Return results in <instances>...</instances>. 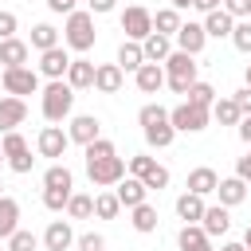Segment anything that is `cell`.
<instances>
[{
	"label": "cell",
	"instance_id": "obj_1",
	"mask_svg": "<svg viewBox=\"0 0 251 251\" xmlns=\"http://www.w3.org/2000/svg\"><path fill=\"white\" fill-rule=\"evenodd\" d=\"M39 110L51 126H59L63 118H71L75 110V90L67 78H47V86H39Z\"/></svg>",
	"mask_w": 251,
	"mask_h": 251
},
{
	"label": "cell",
	"instance_id": "obj_2",
	"mask_svg": "<svg viewBox=\"0 0 251 251\" xmlns=\"http://www.w3.org/2000/svg\"><path fill=\"white\" fill-rule=\"evenodd\" d=\"M137 122H141V133H145V141H149L153 149H169V145H173L176 129H173L169 110H165L161 102H145L141 114H137Z\"/></svg>",
	"mask_w": 251,
	"mask_h": 251
},
{
	"label": "cell",
	"instance_id": "obj_3",
	"mask_svg": "<svg viewBox=\"0 0 251 251\" xmlns=\"http://www.w3.org/2000/svg\"><path fill=\"white\" fill-rule=\"evenodd\" d=\"M63 43H67L71 51L86 55V51L94 47V12L75 8V12L67 16V24H63Z\"/></svg>",
	"mask_w": 251,
	"mask_h": 251
},
{
	"label": "cell",
	"instance_id": "obj_4",
	"mask_svg": "<svg viewBox=\"0 0 251 251\" xmlns=\"http://www.w3.org/2000/svg\"><path fill=\"white\" fill-rule=\"evenodd\" d=\"M196 55H188V51H169V59H165V82L176 90V94H188V86L196 82Z\"/></svg>",
	"mask_w": 251,
	"mask_h": 251
},
{
	"label": "cell",
	"instance_id": "obj_5",
	"mask_svg": "<svg viewBox=\"0 0 251 251\" xmlns=\"http://www.w3.org/2000/svg\"><path fill=\"white\" fill-rule=\"evenodd\" d=\"M169 122H173V129H176V133H200V129H208L212 110H208V106L180 102V106H173V110H169Z\"/></svg>",
	"mask_w": 251,
	"mask_h": 251
},
{
	"label": "cell",
	"instance_id": "obj_6",
	"mask_svg": "<svg viewBox=\"0 0 251 251\" xmlns=\"http://www.w3.org/2000/svg\"><path fill=\"white\" fill-rule=\"evenodd\" d=\"M0 149H4V161H8V169H12V173H31L35 157H31V149H27V141H24V133H20V129L0 133Z\"/></svg>",
	"mask_w": 251,
	"mask_h": 251
},
{
	"label": "cell",
	"instance_id": "obj_7",
	"mask_svg": "<svg viewBox=\"0 0 251 251\" xmlns=\"http://www.w3.org/2000/svg\"><path fill=\"white\" fill-rule=\"evenodd\" d=\"M86 176H90V184H98V188H114V184L126 176V161H122L118 153L98 157V161H86Z\"/></svg>",
	"mask_w": 251,
	"mask_h": 251
},
{
	"label": "cell",
	"instance_id": "obj_8",
	"mask_svg": "<svg viewBox=\"0 0 251 251\" xmlns=\"http://www.w3.org/2000/svg\"><path fill=\"white\" fill-rule=\"evenodd\" d=\"M122 31H126V39H145L149 31H153V12L149 8H141V4H129L126 12H122Z\"/></svg>",
	"mask_w": 251,
	"mask_h": 251
},
{
	"label": "cell",
	"instance_id": "obj_9",
	"mask_svg": "<svg viewBox=\"0 0 251 251\" xmlns=\"http://www.w3.org/2000/svg\"><path fill=\"white\" fill-rule=\"evenodd\" d=\"M4 90L24 98V94H35L39 90V71L31 67H4Z\"/></svg>",
	"mask_w": 251,
	"mask_h": 251
},
{
	"label": "cell",
	"instance_id": "obj_10",
	"mask_svg": "<svg viewBox=\"0 0 251 251\" xmlns=\"http://www.w3.org/2000/svg\"><path fill=\"white\" fill-rule=\"evenodd\" d=\"M173 43H176V51H188V55H200L204 51V43H208V35H204V24H196V20H180V27H176V35H173Z\"/></svg>",
	"mask_w": 251,
	"mask_h": 251
},
{
	"label": "cell",
	"instance_id": "obj_11",
	"mask_svg": "<svg viewBox=\"0 0 251 251\" xmlns=\"http://www.w3.org/2000/svg\"><path fill=\"white\" fill-rule=\"evenodd\" d=\"M67 137H71L75 145H90L94 137H102V122H98L94 114H75L71 126H67Z\"/></svg>",
	"mask_w": 251,
	"mask_h": 251
},
{
	"label": "cell",
	"instance_id": "obj_12",
	"mask_svg": "<svg viewBox=\"0 0 251 251\" xmlns=\"http://www.w3.org/2000/svg\"><path fill=\"white\" fill-rule=\"evenodd\" d=\"M67 145H71V137L63 133V126H43V129H39V137H35L39 157H63V153H67Z\"/></svg>",
	"mask_w": 251,
	"mask_h": 251
},
{
	"label": "cell",
	"instance_id": "obj_13",
	"mask_svg": "<svg viewBox=\"0 0 251 251\" xmlns=\"http://www.w3.org/2000/svg\"><path fill=\"white\" fill-rule=\"evenodd\" d=\"M200 227H204V235H208V239L227 235V227H231V208H224V204H204Z\"/></svg>",
	"mask_w": 251,
	"mask_h": 251
},
{
	"label": "cell",
	"instance_id": "obj_14",
	"mask_svg": "<svg viewBox=\"0 0 251 251\" xmlns=\"http://www.w3.org/2000/svg\"><path fill=\"white\" fill-rule=\"evenodd\" d=\"M67 67H71V55H67V47H63V43H59V47L39 51V75H43V78H63V75H67Z\"/></svg>",
	"mask_w": 251,
	"mask_h": 251
},
{
	"label": "cell",
	"instance_id": "obj_15",
	"mask_svg": "<svg viewBox=\"0 0 251 251\" xmlns=\"http://www.w3.org/2000/svg\"><path fill=\"white\" fill-rule=\"evenodd\" d=\"M39 243H43L47 251H71V247H75V227H71L67 220H51Z\"/></svg>",
	"mask_w": 251,
	"mask_h": 251
},
{
	"label": "cell",
	"instance_id": "obj_16",
	"mask_svg": "<svg viewBox=\"0 0 251 251\" xmlns=\"http://www.w3.org/2000/svg\"><path fill=\"white\" fill-rule=\"evenodd\" d=\"M24 122H27V102H24V98H16V94L0 98V133H8V129H16V126H24Z\"/></svg>",
	"mask_w": 251,
	"mask_h": 251
},
{
	"label": "cell",
	"instance_id": "obj_17",
	"mask_svg": "<svg viewBox=\"0 0 251 251\" xmlns=\"http://www.w3.org/2000/svg\"><path fill=\"white\" fill-rule=\"evenodd\" d=\"M122 82H126V71H122L118 63H98V67H94V90H102V94H118Z\"/></svg>",
	"mask_w": 251,
	"mask_h": 251
},
{
	"label": "cell",
	"instance_id": "obj_18",
	"mask_svg": "<svg viewBox=\"0 0 251 251\" xmlns=\"http://www.w3.org/2000/svg\"><path fill=\"white\" fill-rule=\"evenodd\" d=\"M63 78L71 82V90H90L94 86V63L86 55H78V59H71V67H67Z\"/></svg>",
	"mask_w": 251,
	"mask_h": 251
},
{
	"label": "cell",
	"instance_id": "obj_19",
	"mask_svg": "<svg viewBox=\"0 0 251 251\" xmlns=\"http://www.w3.org/2000/svg\"><path fill=\"white\" fill-rule=\"evenodd\" d=\"M133 82H137L141 94H157V90L165 86V67H161V63H141V67L133 71Z\"/></svg>",
	"mask_w": 251,
	"mask_h": 251
},
{
	"label": "cell",
	"instance_id": "obj_20",
	"mask_svg": "<svg viewBox=\"0 0 251 251\" xmlns=\"http://www.w3.org/2000/svg\"><path fill=\"white\" fill-rule=\"evenodd\" d=\"M114 196L122 200V208H133V204H141V200L149 196V188L141 184V176H129V173H126V176L114 184Z\"/></svg>",
	"mask_w": 251,
	"mask_h": 251
},
{
	"label": "cell",
	"instance_id": "obj_21",
	"mask_svg": "<svg viewBox=\"0 0 251 251\" xmlns=\"http://www.w3.org/2000/svg\"><path fill=\"white\" fill-rule=\"evenodd\" d=\"M169 51H173V35L149 31V35L141 39V55H145V63H165V59H169Z\"/></svg>",
	"mask_w": 251,
	"mask_h": 251
},
{
	"label": "cell",
	"instance_id": "obj_22",
	"mask_svg": "<svg viewBox=\"0 0 251 251\" xmlns=\"http://www.w3.org/2000/svg\"><path fill=\"white\" fill-rule=\"evenodd\" d=\"M27 55H31V47L24 39H16V35L0 39V67H27Z\"/></svg>",
	"mask_w": 251,
	"mask_h": 251
},
{
	"label": "cell",
	"instance_id": "obj_23",
	"mask_svg": "<svg viewBox=\"0 0 251 251\" xmlns=\"http://www.w3.org/2000/svg\"><path fill=\"white\" fill-rule=\"evenodd\" d=\"M231 27H235V20H231L224 8L204 12V35H208V39H231Z\"/></svg>",
	"mask_w": 251,
	"mask_h": 251
},
{
	"label": "cell",
	"instance_id": "obj_24",
	"mask_svg": "<svg viewBox=\"0 0 251 251\" xmlns=\"http://www.w3.org/2000/svg\"><path fill=\"white\" fill-rule=\"evenodd\" d=\"M216 196H220L224 208H235V204L247 200V180H239V176H224V180L216 184Z\"/></svg>",
	"mask_w": 251,
	"mask_h": 251
},
{
	"label": "cell",
	"instance_id": "obj_25",
	"mask_svg": "<svg viewBox=\"0 0 251 251\" xmlns=\"http://www.w3.org/2000/svg\"><path fill=\"white\" fill-rule=\"evenodd\" d=\"M216 184H220V176H216V169H208V165H200V169H192L188 173V192H196V196H212L216 192Z\"/></svg>",
	"mask_w": 251,
	"mask_h": 251
},
{
	"label": "cell",
	"instance_id": "obj_26",
	"mask_svg": "<svg viewBox=\"0 0 251 251\" xmlns=\"http://www.w3.org/2000/svg\"><path fill=\"white\" fill-rule=\"evenodd\" d=\"M176 243H180V251H212V239L204 235L200 224H184L180 235H176Z\"/></svg>",
	"mask_w": 251,
	"mask_h": 251
},
{
	"label": "cell",
	"instance_id": "obj_27",
	"mask_svg": "<svg viewBox=\"0 0 251 251\" xmlns=\"http://www.w3.org/2000/svg\"><path fill=\"white\" fill-rule=\"evenodd\" d=\"M129 212H133V216H129V224H133V231H141V235H149V231H157V208H153L149 200H141V204H133Z\"/></svg>",
	"mask_w": 251,
	"mask_h": 251
},
{
	"label": "cell",
	"instance_id": "obj_28",
	"mask_svg": "<svg viewBox=\"0 0 251 251\" xmlns=\"http://www.w3.org/2000/svg\"><path fill=\"white\" fill-rule=\"evenodd\" d=\"M176 216H180L184 224H200V216H204V196H196V192L176 196Z\"/></svg>",
	"mask_w": 251,
	"mask_h": 251
},
{
	"label": "cell",
	"instance_id": "obj_29",
	"mask_svg": "<svg viewBox=\"0 0 251 251\" xmlns=\"http://www.w3.org/2000/svg\"><path fill=\"white\" fill-rule=\"evenodd\" d=\"M20 227V204L12 196H0V239H8Z\"/></svg>",
	"mask_w": 251,
	"mask_h": 251
},
{
	"label": "cell",
	"instance_id": "obj_30",
	"mask_svg": "<svg viewBox=\"0 0 251 251\" xmlns=\"http://www.w3.org/2000/svg\"><path fill=\"white\" fill-rule=\"evenodd\" d=\"M141 63H145V55H141V43H137V39H126V43L118 47V67H122V71H137Z\"/></svg>",
	"mask_w": 251,
	"mask_h": 251
},
{
	"label": "cell",
	"instance_id": "obj_31",
	"mask_svg": "<svg viewBox=\"0 0 251 251\" xmlns=\"http://www.w3.org/2000/svg\"><path fill=\"white\" fill-rule=\"evenodd\" d=\"M176 27H180V12H176V8H157V12H153V31L176 35Z\"/></svg>",
	"mask_w": 251,
	"mask_h": 251
},
{
	"label": "cell",
	"instance_id": "obj_32",
	"mask_svg": "<svg viewBox=\"0 0 251 251\" xmlns=\"http://www.w3.org/2000/svg\"><path fill=\"white\" fill-rule=\"evenodd\" d=\"M212 118H216L220 126H239L243 114H239V106H235L231 98H216V102H212Z\"/></svg>",
	"mask_w": 251,
	"mask_h": 251
},
{
	"label": "cell",
	"instance_id": "obj_33",
	"mask_svg": "<svg viewBox=\"0 0 251 251\" xmlns=\"http://www.w3.org/2000/svg\"><path fill=\"white\" fill-rule=\"evenodd\" d=\"M67 216H71V220H90V216H94V196H86V192H71V200H67Z\"/></svg>",
	"mask_w": 251,
	"mask_h": 251
},
{
	"label": "cell",
	"instance_id": "obj_34",
	"mask_svg": "<svg viewBox=\"0 0 251 251\" xmlns=\"http://www.w3.org/2000/svg\"><path fill=\"white\" fill-rule=\"evenodd\" d=\"M27 47H35V51L59 47V31H55L51 24H35V27H31V43H27Z\"/></svg>",
	"mask_w": 251,
	"mask_h": 251
},
{
	"label": "cell",
	"instance_id": "obj_35",
	"mask_svg": "<svg viewBox=\"0 0 251 251\" xmlns=\"http://www.w3.org/2000/svg\"><path fill=\"white\" fill-rule=\"evenodd\" d=\"M43 188H75L71 169H67V165H51V169L43 173Z\"/></svg>",
	"mask_w": 251,
	"mask_h": 251
},
{
	"label": "cell",
	"instance_id": "obj_36",
	"mask_svg": "<svg viewBox=\"0 0 251 251\" xmlns=\"http://www.w3.org/2000/svg\"><path fill=\"white\" fill-rule=\"evenodd\" d=\"M118 212H122V200H118L114 192H98V196H94V216H98V220H114Z\"/></svg>",
	"mask_w": 251,
	"mask_h": 251
},
{
	"label": "cell",
	"instance_id": "obj_37",
	"mask_svg": "<svg viewBox=\"0 0 251 251\" xmlns=\"http://www.w3.org/2000/svg\"><path fill=\"white\" fill-rule=\"evenodd\" d=\"M35 247H39V235L27 231V227H16L8 235V251H35Z\"/></svg>",
	"mask_w": 251,
	"mask_h": 251
},
{
	"label": "cell",
	"instance_id": "obj_38",
	"mask_svg": "<svg viewBox=\"0 0 251 251\" xmlns=\"http://www.w3.org/2000/svg\"><path fill=\"white\" fill-rule=\"evenodd\" d=\"M188 102H192V106H208V110H212V102H216L212 82H200V78H196V82L188 86Z\"/></svg>",
	"mask_w": 251,
	"mask_h": 251
},
{
	"label": "cell",
	"instance_id": "obj_39",
	"mask_svg": "<svg viewBox=\"0 0 251 251\" xmlns=\"http://www.w3.org/2000/svg\"><path fill=\"white\" fill-rule=\"evenodd\" d=\"M141 184H145V188H149V192H153V188H157V192H161V188H169V169H165V165H157V161H153V165H149V173H145V176H141Z\"/></svg>",
	"mask_w": 251,
	"mask_h": 251
},
{
	"label": "cell",
	"instance_id": "obj_40",
	"mask_svg": "<svg viewBox=\"0 0 251 251\" xmlns=\"http://www.w3.org/2000/svg\"><path fill=\"white\" fill-rule=\"evenodd\" d=\"M71 192H75V188H43V208L63 212V208H67V200H71Z\"/></svg>",
	"mask_w": 251,
	"mask_h": 251
},
{
	"label": "cell",
	"instance_id": "obj_41",
	"mask_svg": "<svg viewBox=\"0 0 251 251\" xmlns=\"http://www.w3.org/2000/svg\"><path fill=\"white\" fill-rule=\"evenodd\" d=\"M231 43H235L243 55H251V20H235V27H231Z\"/></svg>",
	"mask_w": 251,
	"mask_h": 251
},
{
	"label": "cell",
	"instance_id": "obj_42",
	"mask_svg": "<svg viewBox=\"0 0 251 251\" xmlns=\"http://www.w3.org/2000/svg\"><path fill=\"white\" fill-rule=\"evenodd\" d=\"M86 149V161H98V157H110V153H118L114 149V141H106V137H94L90 145H82Z\"/></svg>",
	"mask_w": 251,
	"mask_h": 251
},
{
	"label": "cell",
	"instance_id": "obj_43",
	"mask_svg": "<svg viewBox=\"0 0 251 251\" xmlns=\"http://www.w3.org/2000/svg\"><path fill=\"white\" fill-rule=\"evenodd\" d=\"M220 8L231 20H251V0H220Z\"/></svg>",
	"mask_w": 251,
	"mask_h": 251
},
{
	"label": "cell",
	"instance_id": "obj_44",
	"mask_svg": "<svg viewBox=\"0 0 251 251\" xmlns=\"http://www.w3.org/2000/svg\"><path fill=\"white\" fill-rule=\"evenodd\" d=\"M75 247L78 251H106V239L98 231H86V235H75Z\"/></svg>",
	"mask_w": 251,
	"mask_h": 251
},
{
	"label": "cell",
	"instance_id": "obj_45",
	"mask_svg": "<svg viewBox=\"0 0 251 251\" xmlns=\"http://www.w3.org/2000/svg\"><path fill=\"white\" fill-rule=\"evenodd\" d=\"M149 165H153V157H145V153H137V157H129V165H126V173H129V176H145V173H149Z\"/></svg>",
	"mask_w": 251,
	"mask_h": 251
},
{
	"label": "cell",
	"instance_id": "obj_46",
	"mask_svg": "<svg viewBox=\"0 0 251 251\" xmlns=\"http://www.w3.org/2000/svg\"><path fill=\"white\" fill-rule=\"evenodd\" d=\"M16 27H20V20H16V12H0V39H8V35H16Z\"/></svg>",
	"mask_w": 251,
	"mask_h": 251
},
{
	"label": "cell",
	"instance_id": "obj_47",
	"mask_svg": "<svg viewBox=\"0 0 251 251\" xmlns=\"http://www.w3.org/2000/svg\"><path fill=\"white\" fill-rule=\"evenodd\" d=\"M231 102L239 106V114H251V86H243V90H235V94H231Z\"/></svg>",
	"mask_w": 251,
	"mask_h": 251
},
{
	"label": "cell",
	"instance_id": "obj_48",
	"mask_svg": "<svg viewBox=\"0 0 251 251\" xmlns=\"http://www.w3.org/2000/svg\"><path fill=\"white\" fill-rule=\"evenodd\" d=\"M235 176L247 180V188H251V153H243V157L235 161Z\"/></svg>",
	"mask_w": 251,
	"mask_h": 251
},
{
	"label": "cell",
	"instance_id": "obj_49",
	"mask_svg": "<svg viewBox=\"0 0 251 251\" xmlns=\"http://www.w3.org/2000/svg\"><path fill=\"white\" fill-rule=\"evenodd\" d=\"M75 4H78V0H47V8H51L55 16H71V12H75Z\"/></svg>",
	"mask_w": 251,
	"mask_h": 251
},
{
	"label": "cell",
	"instance_id": "obj_50",
	"mask_svg": "<svg viewBox=\"0 0 251 251\" xmlns=\"http://www.w3.org/2000/svg\"><path fill=\"white\" fill-rule=\"evenodd\" d=\"M114 4H118V0H86V12H94V16H106V12H114Z\"/></svg>",
	"mask_w": 251,
	"mask_h": 251
},
{
	"label": "cell",
	"instance_id": "obj_51",
	"mask_svg": "<svg viewBox=\"0 0 251 251\" xmlns=\"http://www.w3.org/2000/svg\"><path fill=\"white\" fill-rule=\"evenodd\" d=\"M235 133H239V141H247V145H251V114H243V118H239Z\"/></svg>",
	"mask_w": 251,
	"mask_h": 251
},
{
	"label": "cell",
	"instance_id": "obj_52",
	"mask_svg": "<svg viewBox=\"0 0 251 251\" xmlns=\"http://www.w3.org/2000/svg\"><path fill=\"white\" fill-rule=\"evenodd\" d=\"M192 8H196V12H216L220 0H192Z\"/></svg>",
	"mask_w": 251,
	"mask_h": 251
},
{
	"label": "cell",
	"instance_id": "obj_53",
	"mask_svg": "<svg viewBox=\"0 0 251 251\" xmlns=\"http://www.w3.org/2000/svg\"><path fill=\"white\" fill-rule=\"evenodd\" d=\"M169 8H176V12H184V8H192V0H169Z\"/></svg>",
	"mask_w": 251,
	"mask_h": 251
},
{
	"label": "cell",
	"instance_id": "obj_54",
	"mask_svg": "<svg viewBox=\"0 0 251 251\" xmlns=\"http://www.w3.org/2000/svg\"><path fill=\"white\" fill-rule=\"evenodd\" d=\"M220 251H247V247H243V243H231V239H227V243H224Z\"/></svg>",
	"mask_w": 251,
	"mask_h": 251
},
{
	"label": "cell",
	"instance_id": "obj_55",
	"mask_svg": "<svg viewBox=\"0 0 251 251\" xmlns=\"http://www.w3.org/2000/svg\"><path fill=\"white\" fill-rule=\"evenodd\" d=\"M243 247L251 251V224H247V231H243Z\"/></svg>",
	"mask_w": 251,
	"mask_h": 251
},
{
	"label": "cell",
	"instance_id": "obj_56",
	"mask_svg": "<svg viewBox=\"0 0 251 251\" xmlns=\"http://www.w3.org/2000/svg\"><path fill=\"white\" fill-rule=\"evenodd\" d=\"M247 86H251V63H247Z\"/></svg>",
	"mask_w": 251,
	"mask_h": 251
},
{
	"label": "cell",
	"instance_id": "obj_57",
	"mask_svg": "<svg viewBox=\"0 0 251 251\" xmlns=\"http://www.w3.org/2000/svg\"><path fill=\"white\" fill-rule=\"evenodd\" d=\"M0 165H4V149H0Z\"/></svg>",
	"mask_w": 251,
	"mask_h": 251
},
{
	"label": "cell",
	"instance_id": "obj_58",
	"mask_svg": "<svg viewBox=\"0 0 251 251\" xmlns=\"http://www.w3.org/2000/svg\"><path fill=\"white\" fill-rule=\"evenodd\" d=\"M0 196H4V184H0Z\"/></svg>",
	"mask_w": 251,
	"mask_h": 251
}]
</instances>
